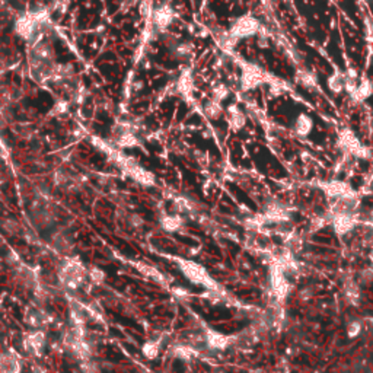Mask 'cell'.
<instances>
[{
	"label": "cell",
	"instance_id": "21",
	"mask_svg": "<svg viewBox=\"0 0 373 373\" xmlns=\"http://www.w3.org/2000/svg\"><path fill=\"white\" fill-rule=\"evenodd\" d=\"M143 352H144V354H146L147 357H151L152 359V357H155V356L158 354L159 350H158V345H156V344L149 343L144 345V350H143Z\"/></svg>",
	"mask_w": 373,
	"mask_h": 373
},
{
	"label": "cell",
	"instance_id": "4",
	"mask_svg": "<svg viewBox=\"0 0 373 373\" xmlns=\"http://www.w3.org/2000/svg\"><path fill=\"white\" fill-rule=\"evenodd\" d=\"M330 223L333 226L334 232L338 236H344L350 233L359 225V216L356 212H338L331 213Z\"/></svg>",
	"mask_w": 373,
	"mask_h": 373
},
{
	"label": "cell",
	"instance_id": "23",
	"mask_svg": "<svg viewBox=\"0 0 373 373\" xmlns=\"http://www.w3.org/2000/svg\"><path fill=\"white\" fill-rule=\"evenodd\" d=\"M370 223L373 225V210H372V213H370Z\"/></svg>",
	"mask_w": 373,
	"mask_h": 373
},
{
	"label": "cell",
	"instance_id": "1",
	"mask_svg": "<svg viewBox=\"0 0 373 373\" xmlns=\"http://www.w3.org/2000/svg\"><path fill=\"white\" fill-rule=\"evenodd\" d=\"M260 30H261V22L251 13H245V15L233 20L228 32L233 40L239 42V41L246 40V38L255 37L260 32Z\"/></svg>",
	"mask_w": 373,
	"mask_h": 373
},
{
	"label": "cell",
	"instance_id": "19",
	"mask_svg": "<svg viewBox=\"0 0 373 373\" xmlns=\"http://www.w3.org/2000/svg\"><path fill=\"white\" fill-rule=\"evenodd\" d=\"M362 331V324L359 322V321H353V322L349 324V327H347V334H349V337H356V335H359Z\"/></svg>",
	"mask_w": 373,
	"mask_h": 373
},
{
	"label": "cell",
	"instance_id": "10",
	"mask_svg": "<svg viewBox=\"0 0 373 373\" xmlns=\"http://www.w3.org/2000/svg\"><path fill=\"white\" fill-rule=\"evenodd\" d=\"M313 130V118L306 114V112H301L294 121H293V133L297 137H308Z\"/></svg>",
	"mask_w": 373,
	"mask_h": 373
},
{
	"label": "cell",
	"instance_id": "7",
	"mask_svg": "<svg viewBox=\"0 0 373 373\" xmlns=\"http://www.w3.org/2000/svg\"><path fill=\"white\" fill-rule=\"evenodd\" d=\"M181 265V270L184 271V274L194 283H198V284H203L206 287H212L214 286V283L210 279L209 272L206 271L203 268L202 265H198L197 262L192 261H181L180 262Z\"/></svg>",
	"mask_w": 373,
	"mask_h": 373
},
{
	"label": "cell",
	"instance_id": "5",
	"mask_svg": "<svg viewBox=\"0 0 373 373\" xmlns=\"http://www.w3.org/2000/svg\"><path fill=\"white\" fill-rule=\"evenodd\" d=\"M338 144L350 156L367 158V149L360 143V140L356 137V134L352 130L344 129L343 131H340V134H338Z\"/></svg>",
	"mask_w": 373,
	"mask_h": 373
},
{
	"label": "cell",
	"instance_id": "6",
	"mask_svg": "<svg viewBox=\"0 0 373 373\" xmlns=\"http://www.w3.org/2000/svg\"><path fill=\"white\" fill-rule=\"evenodd\" d=\"M175 18H177L175 10L172 9L171 5L165 3L152 10V27L156 31H166L171 27Z\"/></svg>",
	"mask_w": 373,
	"mask_h": 373
},
{
	"label": "cell",
	"instance_id": "13",
	"mask_svg": "<svg viewBox=\"0 0 373 373\" xmlns=\"http://www.w3.org/2000/svg\"><path fill=\"white\" fill-rule=\"evenodd\" d=\"M204 340L207 341L209 347L216 349V350H225L229 344L232 343V340L229 337H226L220 333H214V331H207Z\"/></svg>",
	"mask_w": 373,
	"mask_h": 373
},
{
	"label": "cell",
	"instance_id": "17",
	"mask_svg": "<svg viewBox=\"0 0 373 373\" xmlns=\"http://www.w3.org/2000/svg\"><path fill=\"white\" fill-rule=\"evenodd\" d=\"M344 83H345V78H344V71L341 70H335L334 73H331L327 79V86L328 89L338 95L344 91Z\"/></svg>",
	"mask_w": 373,
	"mask_h": 373
},
{
	"label": "cell",
	"instance_id": "15",
	"mask_svg": "<svg viewBox=\"0 0 373 373\" xmlns=\"http://www.w3.org/2000/svg\"><path fill=\"white\" fill-rule=\"evenodd\" d=\"M172 54L177 60H187L194 56V44L190 41L177 42L172 48Z\"/></svg>",
	"mask_w": 373,
	"mask_h": 373
},
{
	"label": "cell",
	"instance_id": "3",
	"mask_svg": "<svg viewBox=\"0 0 373 373\" xmlns=\"http://www.w3.org/2000/svg\"><path fill=\"white\" fill-rule=\"evenodd\" d=\"M318 188H321L324 194L328 198L333 200H341V198H354L359 197L357 192L352 188V185L345 181H337V180H331V181L318 182Z\"/></svg>",
	"mask_w": 373,
	"mask_h": 373
},
{
	"label": "cell",
	"instance_id": "16",
	"mask_svg": "<svg viewBox=\"0 0 373 373\" xmlns=\"http://www.w3.org/2000/svg\"><path fill=\"white\" fill-rule=\"evenodd\" d=\"M161 225L166 232H178L184 226V219L180 214H166L161 219Z\"/></svg>",
	"mask_w": 373,
	"mask_h": 373
},
{
	"label": "cell",
	"instance_id": "11",
	"mask_svg": "<svg viewBox=\"0 0 373 373\" xmlns=\"http://www.w3.org/2000/svg\"><path fill=\"white\" fill-rule=\"evenodd\" d=\"M373 95V83L372 81L367 78V76H363L359 83H357V88H356V91L352 93V100H353L356 104H362L366 100H369L370 96Z\"/></svg>",
	"mask_w": 373,
	"mask_h": 373
},
{
	"label": "cell",
	"instance_id": "14",
	"mask_svg": "<svg viewBox=\"0 0 373 373\" xmlns=\"http://www.w3.org/2000/svg\"><path fill=\"white\" fill-rule=\"evenodd\" d=\"M204 115L209 120H212V121H217L225 115V108H223L220 102L214 101V100L210 98L204 105Z\"/></svg>",
	"mask_w": 373,
	"mask_h": 373
},
{
	"label": "cell",
	"instance_id": "2",
	"mask_svg": "<svg viewBox=\"0 0 373 373\" xmlns=\"http://www.w3.org/2000/svg\"><path fill=\"white\" fill-rule=\"evenodd\" d=\"M241 66V78H239V86L243 92H250L261 86L262 83L267 82V73L262 70L260 66L248 63V61L239 60Z\"/></svg>",
	"mask_w": 373,
	"mask_h": 373
},
{
	"label": "cell",
	"instance_id": "12",
	"mask_svg": "<svg viewBox=\"0 0 373 373\" xmlns=\"http://www.w3.org/2000/svg\"><path fill=\"white\" fill-rule=\"evenodd\" d=\"M294 81L299 86H302L305 89H315L318 88V81H316V76L313 74L312 71L306 70V69H299L294 74Z\"/></svg>",
	"mask_w": 373,
	"mask_h": 373
},
{
	"label": "cell",
	"instance_id": "8",
	"mask_svg": "<svg viewBox=\"0 0 373 373\" xmlns=\"http://www.w3.org/2000/svg\"><path fill=\"white\" fill-rule=\"evenodd\" d=\"M175 92L181 95L185 101H190L194 92V76L190 69H185L181 71L178 81L175 83Z\"/></svg>",
	"mask_w": 373,
	"mask_h": 373
},
{
	"label": "cell",
	"instance_id": "20",
	"mask_svg": "<svg viewBox=\"0 0 373 373\" xmlns=\"http://www.w3.org/2000/svg\"><path fill=\"white\" fill-rule=\"evenodd\" d=\"M258 35V47H262V48H267L268 47V35L265 34V31H264V28L261 27V30H260V32L257 34Z\"/></svg>",
	"mask_w": 373,
	"mask_h": 373
},
{
	"label": "cell",
	"instance_id": "18",
	"mask_svg": "<svg viewBox=\"0 0 373 373\" xmlns=\"http://www.w3.org/2000/svg\"><path fill=\"white\" fill-rule=\"evenodd\" d=\"M229 96V89L225 85H217L212 89V100L222 104Z\"/></svg>",
	"mask_w": 373,
	"mask_h": 373
},
{
	"label": "cell",
	"instance_id": "9",
	"mask_svg": "<svg viewBox=\"0 0 373 373\" xmlns=\"http://www.w3.org/2000/svg\"><path fill=\"white\" fill-rule=\"evenodd\" d=\"M225 114H226V121H228V126L229 129L235 133L241 131L246 126V117L235 104H231L226 110H225Z\"/></svg>",
	"mask_w": 373,
	"mask_h": 373
},
{
	"label": "cell",
	"instance_id": "22",
	"mask_svg": "<svg viewBox=\"0 0 373 373\" xmlns=\"http://www.w3.org/2000/svg\"><path fill=\"white\" fill-rule=\"evenodd\" d=\"M369 258H370V261L373 262V251L370 252V255H369Z\"/></svg>",
	"mask_w": 373,
	"mask_h": 373
}]
</instances>
